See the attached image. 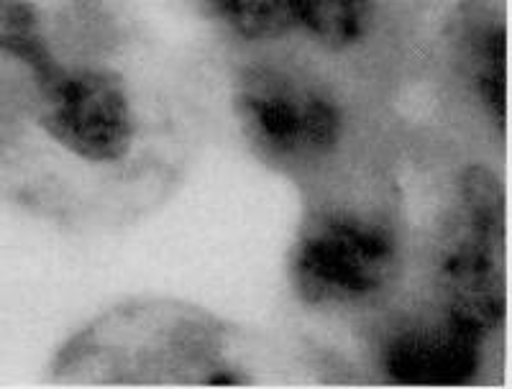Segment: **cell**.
Here are the masks:
<instances>
[{"label": "cell", "instance_id": "cell-1", "mask_svg": "<svg viewBox=\"0 0 512 389\" xmlns=\"http://www.w3.org/2000/svg\"><path fill=\"white\" fill-rule=\"evenodd\" d=\"M231 113L256 162L297 185L359 162V116L349 85L328 59L280 47L241 49L231 77Z\"/></svg>", "mask_w": 512, "mask_h": 389}, {"label": "cell", "instance_id": "cell-9", "mask_svg": "<svg viewBox=\"0 0 512 389\" xmlns=\"http://www.w3.org/2000/svg\"><path fill=\"white\" fill-rule=\"evenodd\" d=\"M200 11L241 49L280 47L295 36L290 0H198Z\"/></svg>", "mask_w": 512, "mask_h": 389}, {"label": "cell", "instance_id": "cell-2", "mask_svg": "<svg viewBox=\"0 0 512 389\" xmlns=\"http://www.w3.org/2000/svg\"><path fill=\"white\" fill-rule=\"evenodd\" d=\"M361 172L346 169L310 187L290 251V285L303 308L369 313L390 302L405 272V241L395 210L356 190Z\"/></svg>", "mask_w": 512, "mask_h": 389}, {"label": "cell", "instance_id": "cell-5", "mask_svg": "<svg viewBox=\"0 0 512 389\" xmlns=\"http://www.w3.org/2000/svg\"><path fill=\"white\" fill-rule=\"evenodd\" d=\"M492 343L436 305L387 313L374 338V361L392 384H472Z\"/></svg>", "mask_w": 512, "mask_h": 389}, {"label": "cell", "instance_id": "cell-3", "mask_svg": "<svg viewBox=\"0 0 512 389\" xmlns=\"http://www.w3.org/2000/svg\"><path fill=\"white\" fill-rule=\"evenodd\" d=\"M505 185L489 164H466L454 180L431 249L438 310L495 346L507 318Z\"/></svg>", "mask_w": 512, "mask_h": 389}, {"label": "cell", "instance_id": "cell-7", "mask_svg": "<svg viewBox=\"0 0 512 389\" xmlns=\"http://www.w3.org/2000/svg\"><path fill=\"white\" fill-rule=\"evenodd\" d=\"M290 13L292 39L333 64L367 52L384 26V0H290Z\"/></svg>", "mask_w": 512, "mask_h": 389}, {"label": "cell", "instance_id": "cell-6", "mask_svg": "<svg viewBox=\"0 0 512 389\" xmlns=\"http://www.w3.org/2000/svg\"><path fill=\"white\" fill-rule=\"evenodd\" d=\"M451 67L466 103L502 144L507 131V21L502 0H459L451 16Z\"/></svg>", "mask_w": 512, "mask_h": 389}, {"label": "cell", "instance_id": "cell-8", "mask_svg": "<svg viewBox=\"0 0 512 389\" xmlns=\"http://www.w3.org/2000/svg\"><path fill=\"white\" fill-rule=\"evenodd\" d=\"M54 18L39 0H0V59L18 64L26 72V85L47 77L64 59L59 52L62 36Z\"/></svg>", "mask_w": 512, "mask_h": 389}, {"label": "cell", "instance_id": "cell-4", "mask_svg": "<svg viewBox=\"0 0 512 389\" xmlns=\"http://www.w3.org/2000/svg\"><path fill=\"white\" fill-rule=\"evenodd\" d=\"M36 123L52 144L88 167H121L141 139V111L131 82L93 59H64L29 85Z\"/></svg>", "mask_w": 512, "mask_h": 389}]
</instances>
